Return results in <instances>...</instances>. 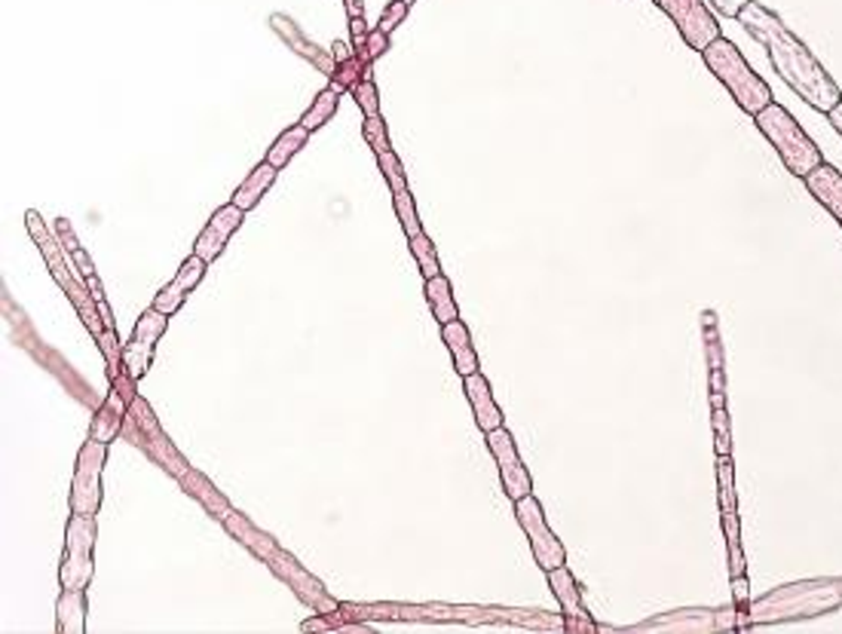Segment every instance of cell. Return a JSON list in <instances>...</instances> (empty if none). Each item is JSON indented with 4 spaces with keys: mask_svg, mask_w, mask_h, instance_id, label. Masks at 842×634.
<instances>
[{
    "mask_svg": "<svg viewBox=\"0 0 842 634\" xmlns=\"http://www.w3.org/2000/svg\"><path fill=\"white\" fill-rule=\"evenodd\" d=\"M178 484H182V491H184V494H191L193 500L200 503L203 509L209 512L212 518H218V521H221V518L227 515L230 509H234V505L227 503V496L221 494L218 487H214V484L209 482V478H205V473H200V469H193V466H191V473H187V475H184Z\"/></svg>",
    "mask_w": 842,
    "mask_h": 634,
    "instance_id": "obj_22",
    "label": "cell"
},
{
    "mask_svg": "<svg viewBox=\"0 0 842 634\" xmlns=\"http://www.w3.org/2000/svg\"><path fill=\"white\" fill-rule=\"evenodd\" d=\"M205 270H209V264H205L200 255H191V258H187L182 267H178V273L172 276L169 286L162 288L157 297H153L151 307H157V310L166 313V316L178 313V310H182V304L187 301V295H191V291L203 282Z\"/></svg>",
    "mask_w": 842,
    "mask_h": 634,
    "instance_id": "obj_16",
    "label": "cell"
},
{
    "mask_svg": "<svg viewBox=\"0 0 842 634\" xmlns=\"http://www.w3.org/2000/svg\"><path fill=\"white\" fill-rule=\"evenodd\" d=\"M126 414H129V399L120 390L110 387L108 399L101 401V405L96 408V414H92L89 435H92V439L110 444V442L117 439V435H123Z\"/></svg>",
    "mask_w": 842,
    "mask_h": 634,
    "instance_id": "obj_20",
    "label": "cell"
},
{
    "mask_svg": "<svg viewBox=\"0 0 842 634\" xmlns=\"http://www.w3.org/2000/svg\"><path fill=\"white\" fill-rule=\"evenodd\" d=\"M56 239L62 243V248H65V255H71V252H77L80 248V243H77V236H74V230H71V224H68V218H58L56 221Z\"/></svg>",
    "mask_w": 842,
    "mask_h": 634,
    "instance_id": "obj_39",
    "label": "cell"
},
{
    "mask_svg": "<svg viewBox=\"0 0 842 634\" xmlns=\"http://www.w3.org/2000/svg\"><path fill=\"white\" fill-rule=\"evenodd\" d=\"M702 338H704V356H708V396L711 408H726V353L723 338H720L717 313L704 310L702 316Z\"/></svg>",
    "mask_w": 842,
    "mask_h": 634,
    "instance_id": "obj_15",
    "label": "cell"
},
{
    "mask_svg": "<svg viewBox=\"0 0 842 634\" xmlns=\"http://www.w3.org/2000/svg\"><path fill=\"white\" fill-rule=\"evenodd\" d=\"M108 466V444L99 439H86L77 451L74 482H71V512L96 515L101 509V473Z\"/></svg>",
    "mask_w": 842,
    "mask_h": 634,
    "instance_id": "obj_7",
    "label": "cell"
},
{
    "mask_svg": "<svg viewBox=\"0 0 842 634\" xmlns=\"http://www.w3.org/2000/svg\"><path fill=\"white\" fill-rule=\"evenodd\" d=\"M343 4H347V13H349V19H365L362 0H343Z\"/></svg>",
    "mask_w": 842,
    "mask_h": 634,
    "instance_id": "obj_42",
    "label": "cell"
},
{
    "mask_svg": "<svg viewBox=\"0 0 842 634\" xmlns=\"http://www.w3.org/2000/svg\"><path fill=\"white\" fill-rule=\"evenodd\" d=\"M711 426H714V451L717 457L733 453V423H729L726 408H711Z\"/></svg>",
    "mask_w": 842,
    "mask_h": 634,
    "instance_id": "obj_33",
    "label": "cell"
},
{
    "mask_svg": "<svg viewBox=\"0 0 842 634\" xmlns=\"http://www.w3.org/2000/svg\"><path fill=\"white\" fill-rule=\"evenodd\" d=\"M25 224H28V234H31L34 243H37L43 261H47L49 273H53V279L58 282V288L65 291V297L74 304L77 316L83 319L86 331H89L92 338H96V344H99V340L105 338L108 325H105V319H101L99 304H96V297H92L89 286H86V279L80 276V273L71 270V264H68V258H65L62 243L56 239V234H49L37 212H34V209L25 212Z\"/></svg>",
    "mask_w": 842,
    "mask_h": 634,
    "instance_id": "obj_2",
    "label": "cell"
},
{
    "mask_svg": "<svg viewBox=\"0 0 842 634\" xmlns=\"http://www.w3.org/2000/svg\"><path fill=\"white\" fill-rule=\"evenodd\" d=\"M487 448H491V457L496 463V469H500L503 491L512 503L521 500V496H527V494H534V478H530V469L524 466L518 444H515V439L509 435L505 426L487 432Z\"/></svg>",
    "mask_w": 842,
    "mask_h": 634,
    "instance_id": "obj_12",
    "label": "cell"
},
{
    "mask_svg": "<svg viewBox=\"0 0 842 634\" xmlns=\"http://www.w3.org/2000/svg\"><path fill=\"white\" fill-rule=\"evenodd\" d=\"M243 215H245V212L239 209L236 203L221 205V209L209 218V224L203 227V234L196 236L193 255H200L205 264L218 261L221 252H224L227 243H230V236H234L236 230H239V224H243Z\"/></svg>",
    "mask_w": 842,
    "mask_h": 634,
    "instance_id": "obj_14",
    "label": "cell"
},
{
    "mask_svg": "<svg viewBox=\"0 0 842 634\" xmlns=\"http://www.w3.org/2000/svg\"><path fill=\"white\" fill-rule=\"evenodd\" d=\"M96 304H99V313H101V319H105L108 328H117V322H114V313H110V307H108L105 301H96Z\"/></svg>",
    "mask_w": 842,
    "mask_h": 634,
    "instance_id": "obj_44",
    "label": "cell"
},
{
    "mask_svg": "<svg viewBox=\"0 0 842 634\" xmlns=\"http://www.w3.org/2000/svg\"><path fill=\"white\" fill-rule=\"evenodd\" d=\"M720 530H723V539H726L729 577H744L747 558H744V546H742V518H738V509L720 512Z\"/></svg>",
    "mask_w": 842,
    "mask_h": 634,
    "instance_id": "obj_25",
    "label": "cell"
},
{
    "mask_svg": "<svg viewBox=\"0 0 842 634\" xmlns=\"http://www.w3.org/2000/svg\"><path fill=\"white\" fill-rule=\"evenodd\" d=\"M123 439L129 444H135V448H139L148 460L157 463L160 469H166L175 482H182V478L191 473V463H187L184 453L175 448V442H172L166 430L160 426L153 408L141 396L129 405V414L123 423Z\"/></svg>",
    "mask_w": 842,
    "mask_h": 634,
    "instance_id": "obj_5",
    "label": "cell"
},
{
    "mask_svg": "<svg viewBox=\"0 0 842 634\" xmlns=\"http://www.w3.org/2000/svg\"><path fill=\"white\" fill-rule=\"evenodd\" d=\"M803 182H806V191L837 218V224H842V172L839 169L824 160L818 169H812V172L803 178Z\"/></svg>",
    "mask_w": 842,
    "mask_h": 634,
    "instance_id": "obj_19",
    "label": "cell"
},
{
    "mask_svg": "<svg viewBox=\"0 0 842 634\" xmlns=\"http://www.w3.org/2000/svg\"><path fill=\"white\" fill-rule=\"evenodd\" d=\"M86 588H62L56 604V625L62 634H83L86 631Z\"/></svg>",
    "mask_w": 842,
    "mask_h": 634,
    "instance_id": "obj_23",
    "label": "cell"
},
{
    "mask_svg": "<svg viewBox=\"0 0 842 634\" xmlns=\"http://www.w3.org/2000/svg\"><path fill=\"white\" fill-rule=\"evenodd\" d=\"M754 123H757V130L763 132V139L775 148V153L787 166L790 175L806 178L812 169H818L824 162V153L818 144L812 141V135L806 132L803 126L796 123V117L790 114L785 105H778V101L763 108L760 114L754 117Z\"/></svg>",
    "mask_w": 842,
    "mask_h": 634,
    "instance_id": "obj_4",
    "label": "cell"
},
{
    "mask_svg": "<svg viewBox=\"0 0 842 634\" xmlns=\"http://www.w3.org/2000/svg\"><path fill=\"white\" fill-rule=\"evenodd\" d=\"M96 515L71 512L65 527V552L58 564V586L62 588H86L96 577Z\"/></svg>",
    "mask_w": 842,
    "mask_h": 634,
    "instance_id": "obj_6",
    "label": "cell"
},
{
    "mask_svg": "<svg viewBox=\"0 0 842 634\" xmlns=\"http://www.w3.org/2000/svg\"><path fill=\"white\" fill-rule=\"evenodd\" d=\"M392 205H395V215H399L401 227H405L408 239H414L423 234V224H420V215H417V205H414V196L408 191L401 193H392Z\"/></svg>",
    "mask_w": 842,
    "mask_h": 634,
    "instance_id": "obj_31",
    "label": "cell"
},
{
    "mask_svg": "<svg viewBox=\"0 0 842 634\" xmlns=\"http://www.w3.org/2000/svg\"><path fill=\"white\" fill-rule=\"evenodd\" d=\"M267 567L276 573V577L286 582L291 591H295L309 610H316L319 616H340L343 607L328 595V588H325L322 582L295 558V555L286 552V548H279V552L273 555V558L267 561Z\"/></svg>",
    "mask_w": 842,
    "mask_h": 634,
    "instance_id": "obj_10",
    "label": "cell"
},
{
    "mask_svg": "<svg viewBox=\"0 0 842 634\" xmlns=\"http://www.w3.org/2000/svg\"><path fill=\"white\" fill-rule=\"evenodd\" d=\"M515 518H518V525L524 530V536H527L530 552H534L539 567L548 573V570L567 564V548H564L561 539L555 536V530L548 527L543 505H539V500L534 494L515 500Z\"/></svg>",
    "mask_w": 842,
    "mask_h": 634,
    "instance_id": "obj_8",
    "label": "cell"
},
{
    "mask_svg": "<svg viewBox=\"0 0 842 634\" xmlns=\"http://www.w3.org/2000/svg\"><path fill=\"white\" fill-rule=\"evenodd\" d=\"M463 390H466V399H469V405H472V414H475V426H478V430L484 432V435L494 432V430H500V426L505 423V417H503V408L496 405L487 377L481 374V371L466 374V377H463Z\"/></svg>",
    "mask_w": 842,
    "mask_h": 634,
    "instance_id": "obj_17",
    "label": "cell"
},
{
    "mask_svg": "<svg viewBox=\"0 0 842 634\" xmlns=\"http://www.w3.org/2000/svg\"><path fill=\"white\" fill-rule=\"evenodd\" d=\"M408 10H411V6L405 4V0H392V4L386 6V13L380 16V22H377V28L386 31V34H392L401 22H405Z\"/></svg>",
    "mask_w": 842,
    "mask_h": 634,
    "instance_id": "obj_36",
    "label": "cell"
},
{
    "mask_svg": "<svg viewBox=\"0 0 842 634\" xmlns=\"http://www.w3.org/2000/svg\"><path fill=\"white\" fill-rule=\"evenodd\" d=\"M377 166H380V172L386 178V184H390L392 193H401L408 191V178H405V166H401V157L395 151H386V153H377Z\"/></svg>",
    "mask_w": 842,
    "mask_h": 634,
    "instance_id": "obj_32",
    "label": "cell"
},
{
    "mask_svg": "<svg viewBox=\"0 0 842 634\" xmlns=\"http://www.w3.org/2000/svg\"><path fill=\"white\" fill-rule=\"evenodd\" d=\"M374 58L365 53V49H356L352 56H347L343 62H338L334 65V71H331V87L334 89H340V92H352L359 87V83L365 80V77H371L368 74V65H371Z\"/></svg>",
    "mask_w": 842,
    "mask_h": 634,
    "instance_id": "obj_27",
    "label": "cell"
},
{
    "mask_svg": "<svg viewBox=\"0 0 842 634\" xmlns=\"http://www.w3.org/2000/svg\"><path fill=\"white\" fill-rule=\"evenodd\" d=\"M68 258H71V261L77 264V270H80V276H83V279H86V276H92V273H96V267H92V261H89V255H86V248H83V245L77 248V252H71V255H68Z\"/></svg>",
    "mask_w": 842,
    "mask_h": 634,
    "instance_id": "obj_41",
    "label": "cell"
},
{
    "mask_svg": "<svg viewBox=\"0 0 842 634\" xmlns=\"http://www.w3.org/2000/svg\"><path fill=\"white\" fill-rule=\"evenodd\" d=\"M331 53H334V65L343 62V58H347V56H352V53H349V47L343 44V40H338V44L331 47Z\"/></svg>",
    "mask_w": 842,
    "mask_h": 634,
    "instance_id": "obj_43",
    "label": "cell"
},
{
    "mask_svg": "<svg viewBox=\"0 0 842 634\" xmlns=\"http://www.w3.org/2000/svg\"><path fill=\"white\" fill-rule=\"evenodd\" d=\"M276 175H279V169L270 166V162L264 160L261 166H255L252 172L245 175V182L236 187V193H234V200H230V203H236L243 212H252L255 205L264 200V193H267L270 187H273Z\"/></svg>",
    "mask_w": 842,
    "mask_h": 634,
    "instance_id": "obj_24",
    "label": "cell"
},
{
    "mask_svg": "<svg viewBox=\"0 0 842 634\" xmlns=\"http://www.w3.org/2000/svg\"><path fill=\"white\" fill-rule=\"evenodd\" d=\"M166 325H169V316L160 313L157 307H148V310L139 316V322H135L132 334H129V340L123 344V368L135 377V380H141V377L151 371L153 349H157L160 338L166 334Z\"/></svg>",
    "mask_w": 842,
    "mask_h": 634,
    "instance_id": "obj_11",
    "label": "cell"
},
{
    "mask_svg": "<svg viewBox=\"0 0 842 634\" xmlns=\"http://www.w3.org/2000/svg\"><path fill=\"white\" fill-rule=\"evenodd\" d=\"M738 25L766 49L775 74L806 101V105L821 110V114H830V110L839 105L842 92L837 83H833V77L824 71L818 56L778 19V13H772L769 6L751 0V4L738 13Z\"/></svg>",
    "mask_w": 842,
    "mask_h": 634,
    "instance_id": "obj_1",
    "label": "cell"
},
{
    "mask_svg": "<svg viewBox=\"0 0 842 634\" xmlns=\"http://www.w3.org/2000/svg\"><path fill=\"white\" fill-rule=\"evenodd\" d=\"M349 34H352V49H365V40H368V25L365 19H349Z\"/></svg>",
    "mask_w": 842,
    "mask_h": 634,
    "instance_id": "obj_40",
    "label": "cell"
},
{
    "mask_svg": "<svg viewBox=\"0 0 842 634\" xmlns=\"http://www.w3.org/2000/svg\"><path fill=\"white\" fill-rule=\"evenodd\" d=\"M704 4H708L717 16H723V19H738V13H742L751 0H704Z\"/></svg>",
    "mask_w": 842,
    "mask_h": 634,
    "instance_id": "obj_37",
    "label": "cell"
},
{
    "mask_svg": "<svg viewBox=\"0 0 842 634\" xmlns=\"http://www.w3.org/2000/svg\"><path fill=\"white\" fill-rule=\"evenodd\" d=\"M362 135H365L368 148L374 151V157H377V153L392 151V144H390V132H386V123H383V117H380V114H377V117H365V123H362Z\"/></svg>",
    "mask_w": 842,
    "mask_h": 634,
    "instance_id": "obj_34",
    "label": "cell"
},
{
    "mask_svg": "<svg viewBox=\"0 0 842 634\" xmlns=\"http://www.w3.org/2000/svg\"><path fill=\"white\" fill-rule=\"evenodd\" d=\"M307 141H309V132L304 130V126H300V123H297V126H291V130H286V132L279 135L276 141L270 144V151H267V162H270V166H276L279 172H282V169H286L288 162L295 160L297 153L307 148Z\"/></svg>",
    "mask_w": 842,
    "mask_h": 634,
    "instance_id": "obj_28",
    "label": "cell"
},
{
    "mask_svg": "<svg viewBox=\"0 0 842 634\" xmlns=\"http://www.w3.org/2000/svg\"><path fill=\"white\" fill-rule=\"evenodd\" d=\"M405 4H408V6H411V4H414V0H405Z\"/></svg>",
    "mask_w": 842,
    "mask_h": 634,
    "instance_id": "obj_46",
    "label": "cell"
},
{
    "mask_svg": "<svg viewBox=\"0 0 842 634\" xmlns=\"http://www.w3.org/2000/svg\"><path fill=\"white\" fill-rule=\"evenodd\" d=\"M702 58H704V65H708V71L729 89V96L735 99V105L742 108L744 114L757 117L763 108L775 101L772 99L769 83L747 65L742 49H738L729 37H717L714 44L702 53Z\"/></svg>",
    "mask_w": 842,
    "mask_h": 634,
    "instance_id": "obj_3",
    "label": "cell"
},
{
    "mask_svg": "<svg viewBox=\"0 0 842 634\" xmlns=\"http://www.w3.org/2000/svg\"><path fill=\"white\" fill-rule=\"evenodd\" d=\"M652 4L677 25L686 47H692L695 53H704L717 37H723L717 13L704 0H652Z\"/></svg>",
    "mask_w": 842,
    "mask_h": 634,
    "instance_id": "obj_9",
    "label": "cell"
},
{
    "mask_svg": "<svg viewBox=\"0 0 842 634\" xmlns=\"http://www.w3.org/2000/svg\"><path fill=\"white\" fill-rule=\"evenodd\" d=\"M386 49H390V34L380 31V28L368 34V40H365V53H368V56H371V58H380V56L386 53Z\"/></svg>",
    "mask_w": 842,
    "mask_h": 634,
    "instance_id": "obj_38",
    "label": "cell"
},
{
    "mask_svg": "<svg viewBox=\"0 0 842 634\" xmlns=\"http://www.w3.org/2000/svg\"><path fill=\"white\" fill-rule=\"evenodd\" d=\"M426 301H429V310L442 325H448L453 319H460V310H457V301H453V288H451V279L448 276H432L426 279Z\"/></svg>",
    "mask_w": 842,
    "mask_h": 634,
    "instance_id": "obj_26",
    "label": "cell"
},
{
    "mask_svg": "<svg viewBox=\"0 0 842 634\" xmlns=\"http://www.w3.org/2000/svg\"><path fill=\"white\" fill-rule=\"evenodd\" d=\"M442 340H444V347L451 349L453 368H457V374H460V377L481 371V362H478L475 344H472V334H469V328H466V325H463L460 319H453V322H448V325H442Z\"/></svg>",
    "mask_w": 842,
    "mask_h": 634,
    "instance_id": "obj_21",
    "label": "cell"
},
{
    "mask_svg": "<svg viewBox=\"0 0 842 634\" xmlns=\"http://www.w3.org/2000/svg\"><path fill=\"white\" fill-rule=\"evenodd\" d=\"M221 525H224V530L236 539V543H243V546L248 548V552H252L255 558L264 561V564H267V561L273 558V555H276L279 548H282V546L276 543V536H270L267 530H261L252 518H245L239 509H230L227 515L221 518Z\"/></svg>",
    "mask_w": 842,
    "mask_h": 634,
    "instance_id": "obj_18",
    "label": "cell"
},
{
    "mask_svg": "<svg viewBox=\"0 0 842 634\" xmlns=\"http://www.w3.org/2000/svg\"><path fill=\"white\" fill-rule=\"evenodd\" d=\"M340 105V89L334 87H325L316 101L304 110V117H300V126H304L307 132H316L322 130V126H328V120L334 117V110Z\"/></svg>",
    "mask_w": 842,
    "mask_h": 634,
    "instance_id": "obj_29",
    "label": "cell"
},
{
    "mask_svg": "<svg viewBox=\"0 0 842 634\" xmlns=\"http://www.w3.org/2000/svg\"><path fill=\"white\" fill-rule=\"evenodd\" d=\"M408 245H411V255L417 258V267H420V273H423V279H432V276L442 273V264H438L435 245H432V239H429L426 234L408 239Z\"/></svg>",
    "mask_w": 842,
    "mask_h": 634,
    "instance_id": "obj_30",
    "label": "cell"
},
{
    "mask_svg": "<svg viewBox=\"0 0 842 634\" xmlns=\"http://www.w3.org/2000/svg\"><path fill=\"white\" fill-rule=\"evenodd\" d=\"M827 117H830V126H833V130H837V132L842 135V101H839V105H837V108H833V110H830V114H827Z\"/></svg>",
    "mask_w": 842,
    "mask_h": 634,
    "instance_id": "obj_45",
    "label": "cell"
},
{
    "mask_svg": "<svg viewBox=\"0 0 842 634\" xmlns=\"http://www.w3.org/2000/svg\"><path fill=\"white\" fill-rule=\"evenodd\" d=\"M548 588L555 591L557 604H561L564 610V629L567 631H582V634H595L598 625L591 622V613L586 610V604H582V591H579V582H576L573 570L561 564V567L548 570Z\"/></svg>",
    "mask_w": 842,
    "mask_h": 634,
    "instance_id": "obj_13",
    "label": "cell"
},
{
    "mask_svg": "<svg viewBox=\"0 0 842 634\" xmlns=\"http://www.w3.org/2000/svg\"><path fill=\"white\" fill-rule=\"evenodd\" d=\"M352 99H356V105L362 108L365 117H377L380 114V92H377V83L371 77H365L362 83H359L356 89H352Z\"/></svg>",
    "mask_w": 842,
    "mask_h": 634,
    "instance_id": "obj_35",
    "label": "cell"
}]
</instances>
